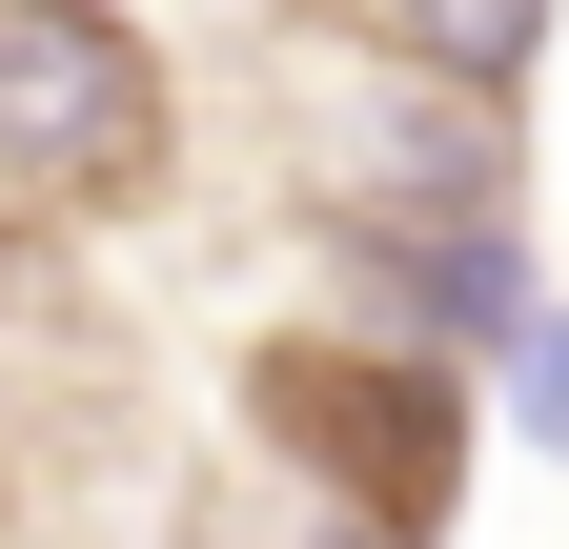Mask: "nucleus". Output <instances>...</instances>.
Here are the masks:
<instances>
[{
  "instance_id": "nucleus-1",
  "label": "nucleus",
  "mask_w": 569,
  "mask_h": 549,
  "mask_svg": "<svg viewBox=\"0 0 569 549\" xmlns=\"http://www.w3.org/2000/svg\"><path fill=\"white\" fill-rule=\"evenodd\" d=\"M163 102L102 0H0V224H82L102 183H142Z\"/></svg>"
},
{
  "instance_id": "nucleus-3",
  "label": "nucleus",
  "mask_w": 569,
  "mask_h": 549,
  "mask_svg": "<svg viewBox=\"0 0 569 549\" xmlns=\"http://www.w3.org/2000/svg\"><path fill=\"white\" fill-rule=\"evenodd\" d=\"M367 21H387V0H367Z\"/></svg>"
},
{
  "instance_id": "nucleus-2",
  "label": "nucleus",
  "mask_w": 569,
  "mask_h": 549,
  "mask_svg": "<svg viewBox=\"0 0 569 549\" xmlns=\"http://www.w3.org/2000/svg\"><path fill=\"white\" fill-rule=\"evenodd\" d=\"M529 428L569 448V326H529Z\"/></svg>"
}]
</instances>
